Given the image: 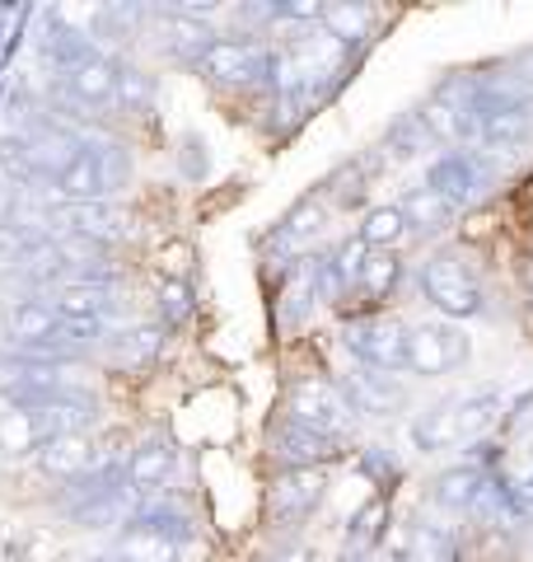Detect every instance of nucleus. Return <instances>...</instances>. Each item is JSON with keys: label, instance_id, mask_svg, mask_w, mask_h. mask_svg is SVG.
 <instances>
[{"label": "nucleus", "instance_id": "obj_1", "mask_svg": "<svg viewBox=\"0 0 533 562\" xmlns=\"http://www.w3.org/2000/svg\"><path fill=\"white\" fill-rule=\"evenodd\" d=\"M57 202H113L132 183V150L109 136H61L47 146L38 179Z\"/></svg>", "mask_w": 533, "mask_h": 562}, {"label": "nucleus", "instance_id": "obj_2", "mask_svg": "<svg viewBox=\"0 0 533 562\" xmlns=\"http://www.w3.org/2000/svg\"><path fill=\"white\" fill-rule=\"evenodd\" d=\"M496 413H501V398L496 394H473V398H454V403H435L412 422V446L417 450H454V446H468L477 441Z\"/></svg>", "mask_w": 533, "mask_h": 562}, {"label": "nucleus", "instance_id": "obj_3", "mask_svg": "<svg viewBox=\"0 0 533 562\" xmlns=\"http://www.w3.org/2000/svg\"><path fill=\"white\" fill-rule=\"evenodd\" d=\"M286 417L299 422V427H309L318 436H332V441H342L355 422V408L351 398L342 394V384H332L324 375H305L291 384L286 394Z\"/></svg>", "mask_w": 533, "mask_h": 562}, {"label": "nucleus", "instance_id": "obj_4", "mask_svg": "<svg viewBox=\"0 0 533 562\" xmlns=\"http://www.w3.org/2000/svg\"><path fill=\"white\" fill-rule=\"evenodd\" d=\"M421 295L444 319H477L487 310V295L477 286V277L454 254H435L421 262Z\"/></svg>", "mask_w": 533, "mask_h": 562}, {"label": "nucleus", "instance_id": "obj_5", "mask_svg": "<svg viewBox=\"0 0 533 562\" xmlns=\"http://www.w3.org/2000/svg\"><path fill=\"white\" fill-rule=\"evenodd\" d=\"M407 328L394 314H365V319H351L347 324V351L355 357V366H370V371H384V375H398L407 371Z\"/></svg>", "mask_w": 533, "mask_h": 562}, {"label": "nucleus", "instance_id": "obj_6", "mask_svg": "<svg viewBox=\"0 0 533 562\" xmlns=\"http://www.w3.org/2000/svg\"><path fill=\"white\" fill-rule=\"evenodd\" d=\"M197 70L202 80L211 85H225V90H235V85H253V80H266L272 76V52L253 38H216L202 57H197Z\"/></svg>", "mask_w": 533, "mask_h": 562}, {"label": "nucleus", "instance_id": "obj_7", "mask_svg": "<svg viewBox=\"0 0 533 562\" xmlns=\"http://www.w3.org/2000/svg\"><path fill=\"white\" fill-rule=\"evenodd\" d=\"M468 333L454 328V324H417L407 333V371L421 375V380H435V375H450L468 361Z\"/></svg>", "mask_w": 533, "mask_h": 562}, {"label": "nucleus", "instance_id": "obj_8", "mask_svg": "<svg viewBox=\"0 0 533 562\" xmlns=\"http://www.w3.org/2000/svg\"><path fill=\"white\" fill-rule=\"evenodd\" d=\"M173 473H178V450L169 436H146L127 454V492L136 502H165Z\"/></svg>", "mask_w": 533, "mask_h": 562}, {"label": "nucleus", "instance_id": "obj_9", "mask_svg": "<svg viewBox=\"0 0 533 562\" xmlns=\"http://www.w3.org/2000/svg\"><path fill=\"white\" fill-rule=\"evenodd\" d=\"M328 492V473L324 469H281L276 483L266 487V512L276 525H299L314 516V506Z\"/></svg>", "mask_w": 533, "mask_h": 562}, {"label": "nucleus", "instance_id": "obj_10", "mask_svg": "<svg viewBox=\"0 0 533 562\" xmlns=\"http://www.w3.org/2000/svg\"><path fill=\"white\" fill-rule=\"evenodd\" d=\"M146 20L155 24L159 33V43H165V52L173 61H188V66H197L202 52L216 43V29H211L206 20H197V14H188V10H178V5H159V10H146Z\"/></svg>", "mask_w": 533, "mask_h": 562}, {"label": "nucleus", "instance_id": "obj_11", "mask_svg": "<svg viewBox=\"0 0 533 562\" xmlns=\"http://www.w3.org/2000/svg\"><path fill=\"white\" fill-rule=\"evenodd\" d=\"M117 57L113 52H94L89 61H80L76 70H66L61 76V94L70 103H80V109H113L117 103Z\"/></svg>", "mask_w": 533, "mask_h": 562}, {"label": "nucleus", "instance_id": "obj_12", "mask_svg": "<svg viewBox=\"0 0 533 562\" xmlns=\"http://www.w3.org/2000/svg\"><path fill=\"white\" fill-rule=\"evenodd\" d=\"M52 436H66V431L47 408H10V413H0V454H5V460L38 454Z\"/></svg>", "mask_w": 533, "mask_h": 562}, {"label": "nucleus", "instance_id": "obj_13", "mask_svg": "<svg viewBox=\"0 0 533 562\" xmlns=\"http://www.w3.org/2000/svg\"><path fill=\"white\" fill-rule=\"evenodd\" d=\"M337 450H342V441L318 436V431L299 427V422H291V417H281L272 427V454L286 469H324L328 460H337Z\"/></svg>", "mask_w": 533, "mask_h": 562}, {"label": "nucleus", "instance_id": "obj_14", "mask_svg": "<svg viewBox=\"0 0 533 562\" xmlns=\"http://www.w3.org/2000/svg\"><path fill=\"white\" fill-rule=\"evenodd\" d=\"M33 460H38V469L47 473V479L76 483V479H84L89 469L103 464V454L94 450V436H89V431H66V436H52V441L33 454Z\"/></svg>", "mask_w": 533, "mask_h": 562}, {"label": "nucleus", "instance_id": "obj_15", "mask_svg": "<svg viewBox=\"0 0 533 562\" xmlns=\"http://www.w3.org/2000/svg\"><path fill=\"white\" fill-rule=\"evenodd\" d=\"M426 183H431L435 192H444L454 206H468L483 198V160H477L473 150H450V155H440V160L426 169Z\"/></svg>", "mask_w": 533, "mask_h": 562}, {"label": "nucleus", "instance_id": "obj_16", "mask_svg": "<svg viewBox=\"0 0 533 562\" xmlns=\"http://www.w3.org/2000/svg\"><path fill=\"white\" fill-rule=\"evenodd\" d=\"M342 394L351 398L355 413H370V417H388L402 408V384L384 371H370V366H355L342 380Z\"/></svg>", "mask_w": 533, "mask_h": 562}, {"label": "nucleus", "instance_id": "obj_17", "mask_svg": "<svg viewBox=\"0 0 533 562\" xmlns=\"http://www.w3.org/2000/svg\"><path fill=\"white\" fill-rule=\"evenodd\" d=\"M47 305L76 324H109L117 314V286H57L47 291Z\"/></svg>", "mask_w": 533, "mask_h": 562}, {"label": "nucleus", "instance_id": "obj_18", "mask_svg": "<svg viewBox=\"0 0 533 562\" xmlns=\"http://www.w3.org/2000/svg\"><path fill=\"white\" fill-rule=\"evenodd\" d=\"M402 206V216H407V225L412 231H421V235H440V231H450V221L458 216V206L444 198V192H435L431 183H417L407 198L398 202Z\"/></svg>", "mask_w": 533, "mask_h": 562}, {"label": "nucleus", "instance_id": "obj_19", "mask_svg": "<svg viewBox=\"0 0 533 562\" xmlns=\"http://www.w3.org/2000/svg\"><path fill=\"white\" fill-rule=\"evenodd\" d=\"M355 235H361L375 254H394L398 244L412 235V225H407V216H402L398 202H388V206H370L365 216H361V231H355Z\"/></svg>", "mask_w": 533, "mask_h": 562}, {"label": "nucleus", "instance_id": "obj_20", "mask_svg": "<svg viewBox=\"0 0 533 562\" xmlns=\"http://www.w3.org/2000/svg\"><path fill=\"white\" fill-rule=\"evenodd\" d=\"M483 492H487L483 469L458 464V469H450V473H440L435 479V506H444V512H468V506L483 502Z\"/></svg>", "mask_w": 533, "mask_h": 562}, {"label": "nucleus", "instance_id": "obj_21", "mask_svg": "<svg viewBox=\"0 0 533 562\" xmlns=\"http://www.w3.org/2000/svg\"><path fill=\"white\" fill-rule=\"evenodd\" d=\"M324 221H328V202H324V198H305L286 221L276 225L272 244H276V249H286V254H295L299 244H309L318 231H324Z\"/></svg>", "mask_w": 533, "mask_h": 562}, {"label": "nucleus", "instance_id": "obj_22", "mask_svg": "<svg viewBox=\"0 0 533 562\" xmlns=\"http://www.w3.org/2000/svg\"><path fill=\"white\" fill-rule=\"evenodd\" d=\"M122 562H178V553H183V543H173L165 535L146 530V525H127L113 549Z\"/></svg>", "mask_w": 533, "mask_h": 562}, {"label": "nucleus", "instance_id": "obj_23", "mask_svg": "<svg viewBox=\"0 0 533 562\" xmlns=\"http://www.w3.org/2000/svg\"><path fill=\"white\" fill-rule=\"evenodd\" d=\"M113 109L127 113V117H150V109H155V76L150 70H140L136 61L117 66V103Z\"/></svg>", "mask_w": 533, "mask_h": 562}, {"label": "nucleus", "instance_id": "obj_24", "mask_svg": "<svg viewBox=\"0 0 533 562\" xmlns=\"http://www.w3.org/2000/svg\"><path fill=\"white\" fill-rule=\"evenodd\" d=\"M109 347L117 361L127 366H146L159 357V347H165V328L159 324H136V328H113L109 333Z\"/></svg>", "mask_w": 533, "mask_h": 562}, {"label": "nucleus", "instance_id": "obj_25", "mask_svg": "<svg viewBox=\"0 0 533 562\" xmlns=\"http://www.w3.org/2000/svg\"><path fill=\"white\" fill-rule=\"evenodd\" d=\"M370 29H375V10L370 5H347L342 0V5H328V14H324V33L342 47L370 38Z\"/></svg>", "mask_w": 533, "mask_h": 562}, {"label": "nucleus", "instance_id": "obj_26", "mask_svg": "<svg viewBox=\"0 0 533 562\" xmlns=\"http://www.w3.org/2000/svg\"><path fill=\"white\" fill-rule=\"evenodd\" d=\"M398 277H402V262L394 254H370L365 277H361V295H370V301H384V295L398 286Z\"/></svg>", "mask_w": 533, "mask_h": 562}, {"label": "nucleus", "instance_id": "obj_27", "mask_svg": "<svg viewBox=\"0 0 533 562\" xmlns=\"http://www.w3.org/2000/svg\"><path fill=\"white\" fill-rule=\"evenodd\" d=\"M426 140H431V136H426L421 117H417V113H407L402 122H394V132L384 136V155H388V160H412V155L426 146Z\"/></svg>", "mask_w": 533, "mask_h": 562}, {"label": "nucleus", "instance_id": "obj_28", "mask_svg": "<svg viewBox=\"0 0 533 562\" xmlns=\"http://www.w3.org/2000/svg\"><path fill=\"white\" fill-rule=\"evenodd\" d=\"M159 310H165V324H188L192 319V286L188 281H165V286H159Z\"/></svg>", "mask_w": 533, "mask_h": 562}, {"label": "nucleus", "instance_id": "obj_29", "mask_svg": "<svg viewBox=\"0 0 533 562\" xmlns=\"http://www.w3.org/2000/svg\"><path fill=\"white\" fill-rule=\"evenodd\" d=\"M272 562H318V558L309 549H286V553H276Z\"/></svg>", "mask_w": 533, "mask_h": 562}, {"label": "nucleus", "instance_id": "obj_30", "mask_svg": "<svg viewBox=\"0 0 533 562\" xmlns=\"http://www.w3.org/2000/svg\"><path fill=\"white\" fill-rule=\"evenodd\" d=\"M524 286H529V295H533V258L524 262Z\"/></svg>", "mask_w": 533, "mask_h": 562}]
</instances>
